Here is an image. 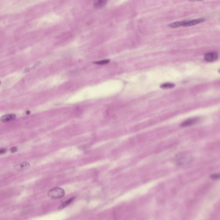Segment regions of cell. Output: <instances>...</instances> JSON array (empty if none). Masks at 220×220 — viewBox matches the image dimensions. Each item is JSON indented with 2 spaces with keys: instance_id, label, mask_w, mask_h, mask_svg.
I'll list each match as a JSON object with an SVG mask.
<instances>
[{
  "instance_id": "cell-1",
  "label": "cell",
  "mask_w": 220,
  "mask_h": 220,
  "mask_svg": "<svg viewBox=\"0 0 220 220\" xmlns=\"http://www.w3.org/2000/svg\"><path fill=\"white\" fill-rule=\"evenodd\" d=\"M65 192L63 189L60 188H56L52 189L48 192L47 195L52 199H60L64 197Z\"/></svg>"
},
{
  "instance_id": "cell-2",
  "label": "cell",
  "mask_w": 220,
  "mask_h": 220,
  "mask_svg": "<svg viewBox=\"0 0 220 220\" xmlns=\"http://www.w3.org/2000/svg\"><path fill=\"white\" fill-rule=\"evenodd\" d=\"M30 165L29 163L26 162H24L19 163L14 167V169L16 172L21 173L29 169Z\"/></svg>"
},
{
  "instance_id": "cell-3",
  "label": "cell",
  "mask_w": 220,
  "mask_h": 220,
  "mask_svg": "<svg viewBox=\"0 0 220 220\" xmlns=\"http://www.w3.org/2000/svg\"><path fill=\"white\" fill-rule=\"evenodd\" d=\"M219 56L216 52H210L205 55L204 59L208 62H213L218 60Z\"/></svg>"
},
{
  "instance_id": "cell-4",
  "label": "cell",
  "mask_w": 220,
  "mask_h": 220,
  "mask_svg": "<svg viewBox=\"0 0 220 220\" xmlns=\"http://www.w3.org/2000/svg\"><path fill=\"white\" fill-rule=\"evenodd\" d=\"M199 120V118H197V117L190 118V119H188V120H186L184 121V122L182 123L180 126L181 127H190V126H192L195 123H197Z\"/></svg>"
},
{
  "instance_id": "cell-5",
  "label": "cell",
  "mask_w": 220,
  "mask_h": 220,
  "mask_svg": "<svg viewBox=\"0 0 220 220\" xmlns=\"http://www.w3.org/2000/svg\"><path fill=\"white\" fill-rule=\"evenodd\" d=\"M205 21V19L204 18H200V19L193 20H186V22L183 25V27H188L195 26V25L202 23Z\"/></svg>"
},
{
  "instance_id": "cell-6",
  "label": "cell",
  "mask_w": 220,
  "mask_h": 220,
  "mask_svg": "<svg viewBox=\"0 0 220 220\" xmlns=\"http://www.w3.org/2000/svg\"><path fill=\"white\" fill-rule=\"evenodd\" d=\"M16 118V116L15 114H9L2 116L1 118V121L2 123L8 122L14 120Z\"/></svg>"
},
{
  "instance_id": "cell-7",
  "label": "cell",
  "mask_w": 220,
  "mask_h": 220,
  "mask_svg": "<svg viewBox=\"0 0 220 220\" xmlns=\"http://www.w3.org/2000/svg\"><path fill=\"white\" fill-rule=\"evenodd\" d=\"M108 0H96L94 3V7L95 8L100 9L106 4Z\"/></svg>"
},
{
  "instance_id": "cell-8",
  "label": "cell",
  "mask_w": 220,
  "mask_h": 220,
  "mask_svg": "<svg viewBox=\"0 0 220 220\" xmlns=\"http://www.w3.org/2000/svg\"><path fill=\"white\" fill-rule=\"evenodd\" d=\"M75 199V197H71L70 199H68L67 200L63 202L59 207V208H58V210L60 211L66 207L70 205L74 200Z\"/></svg>"
},
{
  "instance_id": "cell-9",
  "label": "cell",
  "mask_w": 220,
  "mask_h": 220,
  "mask_svg": "<svg viewBox=\"0 0 220 220\" xmlns=\"http://www.w3.org/2000/svg\"><path fill=\"white\" fill-rule=\"evenodd\" d=\"M186 20L182 21L176 22L169 24V26L172 28H176L181 26H183V24L185 23Z\"/></svg>"
},
{
  "instance_id": "cell-10",
  "label": "cell",
  "mask_w": 220,
  "mask_h": 220,
  "mask_svg": "<svg viewBox=\"0 0 220 220\" xmlns=\"http://www.w3.org/2000/svg\"><path fill=\"white\" fill-rule=\"evenodd\" d=\"M175 87V85L174 83H167L162 84L160 86V88L163 89H170L173 88Z\"/></svg>"
},
{
  "instance_id": "cell-11",
  "label": "cell",
  "mask_w": 220,
  "mask_h": 220,
  "mask_svg": "<svg viewBox=\"0 0 220 220\" xmlns=\"http://www.w3.org/2000/svg\"><path fill=\"white\" fill-rule=\"evenodd\" d=\"M110 60H102L99 61L95 62L94 63L96 65H104L108 64L110 62Z\"/></svg>"
},
{
  "instance_id": "cell-12",
  "label": "cell",
  "mask_w": 220,
  "mask_h": 220,
  "mask_svg": "<svg viewBox=\"0 0 220 220\" xmlns=\"http://www.w3.org/2000/svg\"><path fill=\"white\" fill-rule=\"evenodd\" d=\"M210 177L213 179H220V174H214L211 175Z\"/></svg>"
},
{
  "instance_id": "cell-13",
  "label": "cell",
  "mask_w": 220,
  "mask_h": 220,
  "mask_svg": "<svg viewBox=\"0 0 220 220\" xmlns=\"http://www.w3.org/2000/svg\"><path fill=\"white\" fill-rule=\"evenodd\" d=\"M17 148L16 147H13L10 148V150L12 153H15L17 151Z\"/></svg>"
},
{
  "instance_id": "cell-14",
  "label": "cell",
  "mask_w": 220,
  "mask_h": 220,
  "mask_svg": "<svg viewBox=\"0 0 220 220\" xmlns=\"http://www.w3.org/2000/svg\"><path fill=\"white\" fill-rule=\"evenodd\" d=\"M6 150L5 149H1L0 150V154H4L6 152Z\"/></svg>"
},
{
  "instance_id": "cell-15",
  "label": "cell",
  "mask_w": 220,
  "mask_h": 220,
  "mask_svg": "<svg viewBox=\"0 0 220 220\" xmlns=\"http://www.w3.org/2000/svg\"><path fill=\"white\" fill-rule=\"evenodd\" d=\"M190 1L195 2V1H205V0H188Z\"/></svg>"
},
{
  "instance_id": "cell-16",
  "label": "cell",
  "mask_w": 220,
  "mask_h": 220,
  "mask_svg": "<svg viewBox=\"0 0 220 220\" xmlns=\"http://www.w3.org/2000/svg\"><path fill=\"white\" fill-rule=\"evenodd\" d=\"M219 72H220V71H219Z\"/></svg>"
}]
</instances>
